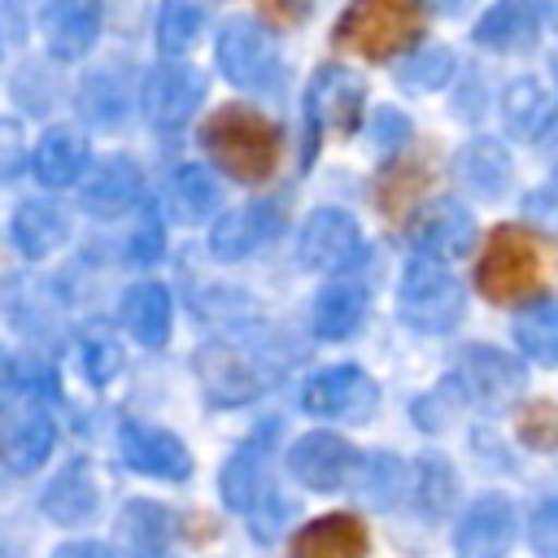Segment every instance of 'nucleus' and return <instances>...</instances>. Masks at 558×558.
Listing matches in <instances>:
<instances>
[{"label": "nucleus", "instance_id": "nucleus-16", "mask_svg": "<svg viewBox=\"0 0 558 558\" xmlns=\"http://www.w3.org/2000/svg\"><path fill=\"white\" fill-rule=\"evenodd\" d=\"M514 541V510L506 497L488 493L480 501H471V510L458 523V558H506Z\"/></svg>", "mask_w": 558, "mask_h": 558}, {"label": "nucleus", "instance_id": "nucleus-49", "mask_svg": "<svg viewBox=\"0 0 558 558\" xmlns=\"http://www.w3.org/2000/svg\"><path fill=\"white\" fill-rule=\"evenodd\" d=\"M432 4H436V9H445V13H458V9H466L471 0H432Z\"/></svg>", "mask_w": 558, "mask_h": 558}, {"label": "nucleus", "instance_id": "nucleus-2", "mask_svg": "<svg viewBox=\"0 0 558 558\" xmlns=\"http://www.w3.org/2000/svg\"><path fill=\"white\" fill-rule=\"evenodd\" d=\"M545 283V248L541 240L519 227V222H501L488 231L484 253L475 262V288L484 301L493 305H519L527 296H536Z\"/></svg>", "mask_w": 558, "mask_h": 558}, {"label": "nucleus", "instance_id": "nucleus-4", "mask_svg": "<svg viewBox=\"0 0 558 558\" xmlns=\"http://www.w3.org/2000/svg\"><path fill=\"white\" fill-rule=\"evenodd\" d=\"M192 366L214 405H244L279 379L283 357H275V349L257 340H214L196 353Z\"/></svg>", "mask_w": 558, "mask_h": 558}, {"label": "nucleus", "instance_id": "nucleus-45", "mask_svg": "<svg viewBox=\"0 0 558 558\" xmlns=\"http://www.w3.org/2000/svg\"><path fill=\"white\" fill-rule=\"evenodd\" d=\"M131 257H135V262H153V257H161V222H157V218H144Z\"/></svg>", "mask_w": 558, "mask_h": 558}, {"label": "nucleus", "instance_id": "nucleus-41", "mask_svg": "<svg viewBox=\"0 0 558 558\" xmlns=\"http://www.w3.org/2000/svg\"><path fill=\"white\" fill-rule=\"evenodd\" d=\"M26 161V144H22V126L13 118H0V183H9Z\"/></svg>", "mask_w": 558, "mask_h": 558}, {"label": "nucleus", "instance_id": "nucleus-48", "mask_svg": "<svg viewBox=\"0 0 558 558\" xmlns=\"http://www.w3.org/2000/svg\"><path fill=\"white\" fill-rule=\"evenodd\" d=\"M541 13L549 17V26L558 31V0H541Z\"/></svg>", "mask_w": 558, "mask_h": 558}, {"label": "nucleus", "instance_id": "nucleus-35", "mask_svg": "<svg viewBox=\"0 0 558 558\" xmlns=\"http://www.w3.org/2000/svg\"><path fill=\"white\" fill-rule=\"evenodd\" d=\"M349 488H353L366 506H392V501L401 497V488H405V466H401L397 458H388V453L362 458L357 471H353V480H349Z\"/></svg>", "mask_w": 558, "mask_h": 558}, {"label": "nucleus", "instance_id": "nucleus-23", "mask_svg": "<svg viewBox=\"0 0 558 558\" xmlns=\"http://www.w3.org/2000/svg\"><path fill=\"white\" fill-rule=\"evenodd\" d=\"M31 166H35V179L44 187H70L87 170V140L78 131H70V126H52L35 144Z\"/></svg>", "mask_w": 558, "mask_h": 558}, {"label": "nucleus", "instance_id": "nucleus-14", "mask_svg": "<svg viewBox=\"0 0 558 558\" xmlns=\"http://www.w3.org/2000/svg\"><path fill=\"white\" fill-rule=\"evenodd\" d=\"M458 388L480 401V405H506L519 388H523V366L514 357H506L501 349H488V344H471L462 357H458V371H453Z\"/></svg>", "mask_w": 558, "mask_h": 558}, {"label": "nucleus", "instance_id": "nucleus-40", "mask_svg": "<svg viewBox=\"0 0 558 558\" xmlns=\"http://www.w3.org/2000/svg\"><path fill=\"white\" fill-rule=\"evenodd\" d=\"M532 549L541 558H558V497H545L532 510Z\"/></svg>", "mask_w": 558, "mask_h": 558}, {"label": "nucleus", "instance_id": "nucleus-33", "mask_svg": "<svg viewBox=\"0 0 558 558\" xmlns=\"http://www.w3.org/2000/svg\"><path fill=\"white\" fill-rule=\"evenodd\" d=\"M514 344L541 362V366H558V301L541 296L532 301L523 314H514Z\"/></svg>", "mask_w": 558, "mask_h": 558}, {"label": "nucleus", "instance_id": "nucleus-13", "mask_svg": "<svg viewBox=\"0 0 558 558\" xmlns=\"http://www.w3.org/2000/svg\"><path fill=\"white\" fill-rule=\"evenodd\" d=\"M283 231V209L275 201H253L240 209H227L214 231H209V253L218 262H240L253 248H262L266 240H275Z\"/></svg>", "mask_w": 558, "mask_h": 558}, {"label": "nucleus", "instance_id": "nucleus-8", "mask_svg": "<svg viewBox=\"0 0 558 558\" xmlns=\"http://www.w3.org/2000/svg\"><path fill=\"white\" fill-rule=\"evenodd\" d=\"M218 70L235 87H275L279 83V48L248 17L227 22V31L218 35Z\"/></svg>", "mask_w": 558, "mask_h": 558}, {"label": "nucleus", "instance_id": "nucleus-31", "mask_svg": "<svg viewBox=\"0 0 558 558\" xmlns=\"http://www.w3.org/2000/svg\"><path fill=\"white\" fill-rule=\"evenodd\" d=\"M501 113H506V126L519 140H536L554 122V96L536 78H514L501 96Z\"/></svg>", "mask_w": 558, "mask_h": 558}, {"label": "nucleus", "instance_id": "nucleus-34", "mask_svg": "<svg viewBox=\"0 0 558 558\" xmlns=\"http://www.w3.org/2000/svg\"><path fill=\"white\" fill-rule=\"evenodd\" d=\"M205 26V4L201 0H161L157 9V48L166 57H179L196 44Z\"/></svg>", "mask_w": 558, "mask_h": 558}, {"label": "nucleus", "instance_id": "nucleus-3", "mask_svg": "<svg viewBox=\"0 0 558 558\" xmlns=\"http://www.w3.org/2000/svg\"><path fill=\"white\" fill-rule=\"evenodd\" d=\"M423 22V0H353L336 22L331 44L366 61H388L418 44Z\"/></svg>", "mask_w": 558, "mask_h": 558}, {"label": "nucleus", "instance_id": "nucleus-21", "mask_svg": "<svg viewBox=\"0 0 558 558\" xmlns=\"http://www.w3.org/2000/svg\"><path fill=\"white\" fill-rule=\"evenodd\" d=\"M170 532H174V519L161 501H126L122 514H118V549L122 558H161L166 545H170Z\"/></svg>", "mask_w": 558, "mask_h": 558}, {"label": "nucleus", "instance_id": "nucleus-25", "mask_svg": "<svg viewBox=\"0 0 558 558\" xmlns=\"http://www.w3.org/2000/svg\"><path fill=\"white\" fill-rule=\"evenodd\" d=\"M9 231H13V244H17L22 257H48L52 248L65 244L70 218H65V209L52 205V201H26V205H17Z\"/></svg>", "mask_w": 558, "mask_h": 558}, {"label": "nucleus", "instance_id": "nucleus-26", "mask_svg": "<svg viewBox=\"0 0 558 558\" xmlns=\"http://www.w3.org/2000/svg\"><path fill=\"white\" fill-rule=\"evenodd\" d=\"M170 318H174V305H170V292L161 283H135V288H126V296H122V323H126V331L140 344H148V349L166 344L170 340Z\"/></svg>", "mask_w": 558, "mask_h": 558}, {"label": "nucleus", "instance_id": "nucleus-1", "mask_svg": "<svg viewBox=\"0 0 558 558\" xmlns=\"http://www.w3.org/2000/svg\"><path fill=\"white\" fill-rule=\"evenodd\" d=\"M201 144L214 157V166L222 174H231L235 183H266L279 166V153H283L279 126L253 105L214 109L201 126Z\"/></svg>", "mask_w": 558, "mask_h": 558}, {"label": "nucleus", "instance_id": "nucleus-28", "mask_svg": "<svg viewBox=\"0 0 558 558\" xmlns=\"http://www.w3.org/2000/svg\"><path fill=\"white\" fill-rule=\"evenodd\" d=\"M52 440H57L52 418H48V414H26V418H17V423L4 427V436H0V453H4L9 471L26 475V471H39V466L48 462Z\"/></svg>", "mask_w": 558, "mask_h": 558}, {"label": "nucleus", "instance_id": "nucleus-10", "mask_svg": "<svg viewBox=\"0 0 558 558\" xmlns=\"http://www.w3.org/2000/svg\"><path fill=\"white\" fill-rule=\"evenodd\" d=\"M118 445H122L126 466H135L140 475H153V480H187L192 475L187 445L166 427H153L144 418H122Z\"/></svg>", "mask_w": 558, "mask_h": 558}, {"label": "nucleus", "instance_id": "nucleus-12", "mask_svg": "<svg viewBox=\"0 0 558 558\" xmlns=\"http://www.w3.org/2000/svg\"><path fill=\"white\" fill-rule=\"evenodd\" d=\"M201 96H205V83H201V74H196L192 65H183V61L153 65L148 78H144V92H140L144 118H148L153 126H161V131L183 126V122L192 118V109L201 105Z\"/></svg>", "mask_w": 558, "mask_h": 558}, {"label": "nucleus", "instance_id": "nucleus-32", "mask_svg": "<svg viewBox=\"0 0 558 558\" xmlns=\"http://www.w3.org/2000/svg\"><path fill=\"white\" fill-rule=\"evenodd\" d=\"M166 205L179 222H201L218 209V179L201 166H179L166 183Z\"/></svg>", "mask_w": 558, "mask_h": 558}, {"label": "nucleus", "instance_id": "nucleus-27", "mask_svg": "<svg viewBox=\"0 0 558 558\" xmlns=\"http://www.w3.org/2000/svg\"><path fill=\"white\" fill-rule=\"evenodd\" d=\"M39 506H44V514H48L52 523H61V527L83 523V519L96 510V484H92V471H87L83 462L61 466V471L52 475V484L44 488Z\"/></svg>", "mask_w": 558, "mask_h": 558}, {"label": "nucleus", "instance_id": "nucleus-39", "mask_svg": "<svg viewBox=\"0 0 558 558\" xmlns=\"http://www.w3.org/2000/svg\"><path fill=\"white\" fill-rule=\"evenodd\" d=\"M519 440L532 449H554L558 445V405L554 401H532L519 414Z\"/></svg>", "mask_w": 558, "mask_h": 558}, {"label": "nucleus", "instance_id": "nucleus-43", "mask_svg": "<svg viewBox=\"0 0 558 558\" xmlns=\"http://www.w3.org/2000/svg\"><path fill=\"white\" fill-rule=\"evenodd\" d=\"M31 384H35V371L0 349V405H9V401H13L17 392H26Z\"/></svg>", "mask_w": 558, "mask_h": 558}, {"label": "nucleus", "instance_id": "nucleus-19", "mask_svg": "<svg viewBox=\"0 0 558 558\" xmlns=\"http://www.w3.org/2000/svg\"><path fill=\"white\" fill-rule=\"evenodd\" d=\"M366 283L357 279H327L314 296V310H310V327L318 340H344L362 327L366 318Z\"/></svg>", "mask_w": 558, "mask_h": 558}, {"label": "nucleus", "instance_id": "nucleus-29", "mask_svg": "<svg viewBox=\"0 0 558 558\" xmlns=\"http://www.w3.org/2000/svg\"><path fill=\"white\" fill-rule=\"evenodd\" d=\"M427 183H432V166H427V157H423V153H410V157H397V161L379 174V183H375V201H379V209H384L388 218H401V214L427 192Z\"/></svg>", "mask_w": 558, "mask_h": 558}, {"label": "nucleus", "instance_id": "nucleus-44", "mask_svg": "<svg viewBox=\"0 0 558 558\" xmlns=\"http://www.w3.org/2000/svg\"><path fill=\"white\" fill-rule=\"evenodd\" d=\"M262 4V13L270 17V22H279V26H301L305 17H310V9H314V0H257Z\"/></svg>", "mask_w": 558, "mask_h": 558}, {"label": "nucleus", "instance_id": "nucleus-9", "mask_svg": "<svg viewBox=\"0 0 558 558\" xmlns=\"http://www.w3.org/2000/svg\"><path fill=\"white\" fill-rule=\"evenodd\" d=\"M357 449L331 432H305L292 449H288V471L310 488V493H340L349 488L353 471H357Z\"/></svg>", "mask_w": 558, "mask_h": 558}, {"label": "nucleus", "instance_id": "nucleus-46", "mask_svg": "<svg viewBox=\"0 0 558 558\" xmlns=\"http://www.w3.org/2000/svg\"><path fill=\"white\" fill-rule=\"evenodd\" d=\"M405 131H410V126H405L401 113H392V109H379V113H375V140H379V144H401Z\"/></svg>", "mask_w": 558, "mask_h": 558}, {"label": "nucleus", "instance_id": "nucleus-47", "mask_svg": "<svg viewBox=\"0 0 558 558\" xmlns=\"http://www.w3.org/2000/svg\"><path fill=\"white\" fill-rule=\"evenodd\" d=\"M52 558H113V549L100 545V541H70V545H61Z\"/></svg>", "mask_w": 558, "mask_h": 558}, {"label": "nucleus", "instance_id": "nucleus-7", "mask_svg": "<svg viewBox=\"0 0 558 558\" xmlns=\"http://www.w3.org/2000/svg\"><path fill=\"white\" fill-rule=\"evenodd\" d=\"M301 262L323 275H344L366 262V240L344 209H314L301 227Z\"/></svg>", "mask_w": 558, "mask_h": 558}, {"label": "nucleus", "instance_id": "nucleus-30", "mask_svg": "<svg viewBox=\"0 0 558 558\" xmlns=\"http://www.w3.org/2000/svg\"><path fill=\"white\" fill-rule=\"evenodd\" d=\"M458 179H462L475 196H484V201L501 196V192H506V179H510V157H506V148H501L497 140H471V144L458 153Z\"/></svg>", "mask_w": 558, "mask_h": 558}, {"label": "nucleus", "instance_id": "nucleus-17", "mask_svg": "<svg viewBox=\"0 0 558 558\" xmlns=\"http://www.w3.org/2000/svg\"><path fill=\"white\" fill-rule=\"evenodd\" d=\"M140 192H144L140 166H135L131 157L113 153V157H100V161L87 170L78 196H83V209H87V214H96V218H118V214L135 209Z\"/></svg>", "mask_w": 558, "mask_h": 558}, {"label": "nucleus", "instance_id": "nucleus-20", "mask_svg": "<svg viewBox=\"0 0 558 558\" xmlns=\"http://www.w3.org/2000/svg\"><path fill=\"white\" fill-rule=\"evenodd\" d=\"M266 436H270V432H266ZM266 436L257 432L253 440H244V445L227 458V466H222V475H218L222 501H227L231 510H240V514L257 510L262 497L270 493V480H266Z\"/></svg>", "mask_w": 558, "mask_h": 558}, {"label": "nucleus", "instance_id": "nucleus-37", "mask_svg": "<svg viewBox=\"0 0 558 558\" xmlns=\"http://www.w3.org/2000/svg\"><path fill=\"white\" fill-rule=\"evenodd\" d=\"M401 83L405 87H414V92H432V87H445L449 83V74H453V52L449 48H423V52H414V57H405L401 61Z\"/></svg>", "mask_w": 558, "mask_h": 558}, {"label": "nucleus", "instance_id": "nucleus-6", "mask_svg": "<svg viewBox=\"0 0 558 558\" xmlns=\"http://www.w3.org/2000/svg\"><path fill=\"white\" fill-rule=\"evenodd\" d=\"M366 109V83L344 65H323L310 78L305 92V122H310V148L318 135H353Z\"/></svg>", "mask_w": 558, "mask_h": 558}, {"label": "nucleus", "instance_id": "nucleus-18", "mask_svg": "<svg viewBox=\"0 0 558 558\" xmlns=\"http://www.w3.org/2000/svg\"><path fill=\"white\" fill-rule=\"evenodd\" d=\"M100 0H48L44 9V39L48 52L61 61H74L83 52H92L96 35H100Z\"/></svg>", "mask_w": 558, "mask_h": 558}, {"label": "nucleus", "instance_id": "nucleus-5", "mask_svg": "<svg viewBox=\"0 0 558 558\" xmlns=\"http://www.w3.org/2000/svg\"><path fill=\"white\" fill-rule=\"evenodd\" d=\"M462 283L432 257H414L401 270V288H397V314L405 327L423 331V336H445L462 323Z\"/></svg>", "mask_w": 558, "mask_h": 558}, {"label": "nucleus", "instance_id": "nucleus-38", "mask_svg": "<svg viewBox=\"0 0 558 558\" xmlns=\"http://www.w3.org/2000/svg\"><path fill=\"white\" fill-rule=\"evenodd\" d=\"M453 488H458V480H453L449 462L445 458H423V466H418V501H423V510L427 514H445L449 501H453Z\"/></svg>", "mask_w": 558, "mask_h": 558}, {"label": "nucleus", "instance_id": "nucleus-42", "mask_svg": "<svg viewBox=\"0 0 558 558\" xmlns=\"http://www.w3.org/2000/svg\"><path fill=\"white\" fill-rule=\"evenodd\" d=\"M523 209H527V218H532V222H541V227L558 231V174H554L549 183H541L536 192H527Z\"/></svg>", "mask_w": 558, "mask_h": 558}, {"label": "nucleus", "instance_id": "nucleus-11", "mask_svg": "<svg viewBox=\"0 0 558 558\" xmlns=\"http://www.w3.org/2000/svg\"><path fill=\"white\" fill-rule=\"evenodd\" d=\"M375 405V384L357 366H323L301 384V410L318 418H366Z\"/></svg>", "mask_w": 558, "mask_h": 558}, {"label": "nucleus", "instance_id": "nucleus-22", "mask_svg": "<svg viewBox=\"0 0 558 558\" xmlns=\"http://www.w3.org/2000/svg\"><path fill=\"white\" fill-rule=\"evenodd\" d=\"M292 558H366V523L353 514H323L296 532Z\"/></svg>", "mask_w": 558, "mask_h": 558}, {"label": "nucleus", "instance_id": "nucleus-36", "mask_svg": "<svg viewBox=\"0 0 558 558\" xmlns=\"http://www.w3.org/2000/svg\"><path fill=\"white\" fill-rule=\"evenodd\" d=\"M78 362H83L87 384H109L122 371V344H118V336L109 327H87L83 349H78Z\"/></svg>", "mask_w": 558, "mask_h": 558}, {"label": "nucleus", "instance_id": "nucleus-15", "mask_svg": "<svg viewBox=\"0 0 558 558\" xmlns=\"http://www.w3.org/2000/svg\"><path fill=\"white\" fill-rule=\"evenodd\" d=\"M410 240L418 248V257H432V262H453L462 253H471V240H475V218L466 205L458 201H432L414 227H410Z\"/></svg>", "mask_w": 558, "mask_h": 558}, {"label": "nucleus", "instance_id": "nucleus-24", "mask_svg": "<svg viewBox=\"0 0 558 558\" xmlns=\"http://www.w3.org/2000/svg\"><path fill=\"white\" fill-rule=\"evenodd\" d=\"M541 31V9L532 0H497L480 22H475V39L484 48L497 52H519L536 39Z\"/></svg>", "mask_w": 558, "mask_h": 558}]
</instances>
